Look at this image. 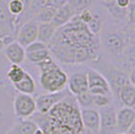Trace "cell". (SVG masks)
<instances>
[{"label":"cell","instance_id":"cell-16","mask_svg":"<svg viewBox=\"0 0 135 134\" xmlns=\"http://www.w3.org/2000/svg\"><path fill=\"white\" fill-rule=\"evenodd\" d=\"M38 128L32 119H17L5 132V134H33Z\"/></svg>","mask_w":135,"mask_h":134},{"label":"cell","instance_id":"cell-40","mask_svg":"<svg viewBox=\"0 0 135 134\" xmlns=\"http://www.w3.org/2000/svg\"><path fill=\"white\" fill-rule=\"evenodd\" d=\"M127 134H135V120L134 122L132 123V125L130 126L129 130L127 131Z\"/></svg>","mask_w":135,"mask_h":134},{"label":"cell","instance_id":"cell-6","mask_svg":"<svg viewBox=\"0 0 135 134\" xmlns=\"http://www.w3.org/2000/svg\"><path fill=\"white\" fill-rule=\"evenodd\" d=\"M12 111L17 119L30 118L36 112L35 99L31 95L17 93L12 100Z\"/></svg>","mask_w":135,"mask_h":134},{"label":"cell","instance_id":"cell-19","mask_svg":"<svg viewBox=\"0 0 135 134\" xmlns=\"http://www.w3.org/2000/svg\"><path fill=\"white\" fill-rule=\"evenodd\" d=\"M117 98L123 107L135 108V86L130 83L123 86L119 91Z\"/></svg>","mask_w":135,"mask_h":134},{"label":"cell","instance_id":"cell-20","mask_svg":"<svg viewBox=\"0 0 135 134\" xmlns=\"http://www.w3.org/2000/svg\"><path fill=\"white\" fill-rule=\"evenodd\" d=\"M57 28L51 22L38 23V32H37V40L44 42L47 45L51 42V39L56 34Z\"/></svg>","mask_w":135,"mask_h":134},{"label":"cell","instance_id":"cell-23","mask_svg":"<svg viewBox=\"0 0 135 134\" xmlns=\"http://www.w3.org/2000/svg\"><path fill=\"white\" fill-rule=\"evenodd\" d=\"M87 27L90 30L91 34H93L96 36H99L102 29L104 27V20H103L101 15L97 12H94L93 18L90 22L87 24Z\"/></svg>","mask_w":135,"mask_h":134},{"label":"cell","instance_id":"cell-14","mask_svg":"<svg viewBox=\"0 0 135 134\" xmlns=\"http://www.w3.org/2000/svg\"><path fill=\"white\" fill-rule=\"evenodd\" d=\"M3 56L6 61L14 65H21L25 61L26 52L25 49L21 45H19L16 40H13L5 45L3 50Z\"/></svg>","mask_w":135,"mask_h":134},{"label":"cell","instance_id":"cell-1","mask_svg":"<svg viewBox=\"0 0 135 134\" xmlns=\"http://www.w3.org/2000/svg\"><path fill=\"white\" fill-rule=\"evenodd\" d=\"M51 45H65L74 47H84L100 55V39L91 34L87 25L81 22L78 16H74L67 24L57 28Z\"/></svg>","mask_w":135,"mask_h":134},{"label":"cell","instance_id":"cell-31","mask_svg":"<svg viewBox=\"0 0 135 134\" xmlns=\"http://www.w3.org/2000/svg\"><path fill=\"white\" fill-rule=\"evenodd\" d=\"M45 49H49V47H47V45L36 39L35 41L31 42L30 45H28L27 46L25 47V52H26V54H28V52H33V51L45 50Z\"/></svg>","mask_w":135,"mask_h":134},{"label":"cell","instance_id":"cell-39","mask_svg":"<svg viewBox=\"0 0 135 134\" xmlns=\"http://www.w3.org/2000/svg\"><path fill=\"white\" fill-rule=\"evenodd\" d=\"M5 42H4V39L2 37H0V52H3V50L5 49Z\"/></svg>","mask_w":135,"mask_h":134},{"label":"cell","instance_id":"cell-10","mask_svg":"<svg viewBox=\"0 0 135 134\" xmlns=\"http://www.w3.org/2000/svg\"><path fill=\"white\" fill-rule=\"evenodd\" d=\"M100 131L99 134H117L116 124V108L114 105L100 108Z\"/></svg>","mask_w":135,"mask_h":134},{"label":"cell","instance_id":"cell-12","mask_svg":"<svg viewBox=\"0 0 135 134\" xmlns=\"http://www.w3.org/2000/svg\"><path fill=\"white\" fill-rule=\"evenodd\" d=\"M81 118L85 131L90 134H99L100 115L95 108H81Z\"/></svg>","mask_w":135,"mask_h":134},{"label":"cell","instance_id":"cell-28","mask_svg":"<svg viewBox=\"0 0 135 134\" xmlns=\"http://www.w3.org/2000/svg\"><path fill=\"white\" fill-rule=\"evenodd\" d=\"M94 1L95 0H69L68 3L72 6L75 15H78L83 10L90 8Z\"/></svg>","mask_w":135,"mask_h":134},{"label":"cell","instance_id":"cell-36","mask_svg":"<svg viewBox=\"0 0 135 134\" xmlns=\"http://www.w3.org/2000/svg\"><path fill=\"white\" fill-rule=\"evenodd\" d=\"M114 3L121 9H127L131 3V0H114Z\"/></svg>","mask_w":135,"mask_h":134},{"label":"cell","instance_id":"cell-34","mask_svg":"<svg viewBox=\"0 0 135 134\" xmlns=\"http://www.w3.org/2000/svg\"><path fill=\"white\" fill-rule=\"evenodd\" d=\"M125 31L129 40V44H135V25H127L125 27Z\"/></svg>","mask_w":135,"mask_h":134},{"label":"cell","instance_id":"cell-11","mask_svg":"<svg viewBox=\"0 0 135 134\" xmlns=\"http://www.w3.org/2000/svg\"><path fill=\"white\" fill-rule=\"evenodd\" d=\"M69 94H70V91L66 88L61 92L45 93V94L38 95L36 98H34L35 104H36V112L41 114H46L56 104L62 101L64 98H66Z\"/></svg>","mask_w":135,"mask_h":134},{"label":"cell","instance_id":"cell-41","mask_svg":"<svg viewBox=\"0 0 135 134\" xmlns=\"http://www.w3.org/2000/svg\"><path fill=\"white\" fill-rule=\"evenodd\" d=\"M33 134H45V132L42 131V129H40V127L36 129L35 131H34V133Z\"/></svg>","mask_w":135,"mask_h":134},{"label":"cell","instance_id":"cell-27","mask_svg":"<svg viewBox=\"0 0 135 134\" xmlns=\"http://www.w3.org/2000/svg\"><path fill=\"white\" fill-rule=\"evenodd\" d=\"M7 6H8V10L10 12V14L15 18V20L17 17H19L22 14L25 9L23 0H9L7 2Z\"/></svg>","mask_w":135,"mask_h":134},{"label":"cell","instance_id":"cell-21","mask_svg":"<svg viewBox=\"0 0 135 134\" xmlns=\"http://www.w3.org/2000/svg\"><path fill=\"white\" fill-rule=\"evenodd\" d=\"M26 71H24L20 65H14V64H10V66L7 69L6 72V79L9 81V83L12 85L16 84L18 82H20L22 78L24 77V74Z\"/></svg>","mask_w":135,"mask_h":134},{"label":"cell","instance_id":"cell-24","mask_svg":"<svg viewBox=\"0 0 135 134\" xmlns=\"http://www.w3.org/2000/svg\"><path fill=\"white\" fill-rule=\"evenodd\" d=\"M50 58H51V51H50L49 49H45V50L26 54L25 60H27L29 63H32L34 65H37V64H40V63L45 61V60H47Z\"/></svg>","mask_w":135,"mask_h":134},{"label":"cell","instance_id":"cell-29","mask_svg":"<svg viewBox=\"0 0 135 134\" xmlns=\"http://www.w3.org/2000/svg\"><path fill=\"white\" fill-rule=\"evenodd\" d=\"M77 104L79 105L80 108H92L93 105V96L89 91L84 92L82 94L75 96Z\"/></svg>","mask_w":135,"mask_h":134},{"label":"cell","instance_id":"cell-26","mask_svg":"<svg viewBox=\"0 0 135 134\" xmlns=\"http://www.w3.org/2000/svg\"><path fill=\"white\" fill-rule=\"evenodd\" d=\"M7 95H6V92L4 90L3 86H0V128H2L4 125H5L6 119L8 116V109L6 108V104H4L6 102L5 99Z\"/></svg>","mask_w":135,"mask_h":134},{"label":"cell","instance_id":"cell-3","mask_svg":"<svg viewBox=\"0 0 135 134\" xmlns=\"http://www.w3.org/2000/svg\"><path fill=\"white\" fill-rule=\"evenodd\" d=\"M100 34V46L103 47L105 52L115 61H123L124 52L127 45H129L125 28L119 29L110 25L108 27H103Z\"/></svg>","mask_w":135,"mask_h":134},{"label":"cell","instance_id":"cell-38","mask_svg":"<svg viewBox=\"0 0 135 134\" xmlns=\"http://www.w3.org/2000/svg\"><path fill=\"white\" fill-rule=\"evenodd\" d=\"M2 52H0V72H7L6 70H3L4 68L6 67V63H8V61H6V59L4 58L3 55H1Z\"/></svg>","mask_w":135,"mask_h":134},{"label":"cell","instance_id":"cell-5","mask_svg":"<svg viewBox=\"0 0 135 134\" xmlns=\"http://www.w3.org/2000/svg\"><path fill=\"white\" fill-rule=\"evenodd\" d=\"M68 75L59 65L40 72V84L45 93H56L67 88Z\"/></svg>","mask_w":135,"mask_h":134},{"label":"cell","instance_id":"cell-8","mask_svg":"<svg viewBox=\"0 0 135 134\" xmlns=\"http://www.w3.org/2000/svg\"><path fill=\"white\" fill-rule=\"evenodd\" d=\"M86 73L88 80V91L92 95H112L107 80L101 73L94 68H88Z\"/></svg>","mask_w":135,"mask_h":134},{"label":"cell","instance_id":"cell-18","mask_svg":"<svg viewBox=\"0 0 135 134\" xmlns=\"http://www.w3.org/2000/svg\"><path fill=\"white\" fill-rule=\"evenodd\" d=\"M12 87L14 88V90H16L18 93H22V94H26V95L32 96L36 92L35 81H34L33 77L27 72H25L24 77L20 82L13 84Z\"/></svg>","mask_w":135,"mask_h":134},{"label":"cell","instance_id":"cell-22","mask_svg":"<svg viewBox=\"0 0 135 134\" xmlns=\"http://www.w3.org/2000/svg\"><path fill=\"white\" fill-rule=\"evenodd\" d=\"M56 12V9L51 6H45L40 10L35 16L32 18L37 23H45V22H51L52 18L55 16Z\"/></svg>","mask_w":135,"mask_h":134},{"label":"cell","instance_id":"cell-32","mask_svg":"<svg viewBox=\"0 0 135 134\" xmlns=\"http://www.w3.org/2000/svg\"><path fill=\"white\" fill-rule=\"evenodd\" d=\"M127 25H135V2H131L127 8V16H126Z\"/></svg>","mask_w":135,"mask_h":134},{"label":"cell","instance_id":"cell-43","mask_svg":"<svg viewBox=\"0 0 135 134\" xmlns=\"http://www.w3.org/2000/svg\"><path fill=\"white\" fill-rule=\"evenodd\" d=\"M117 134H127V133H117Z\"/></svg>","mask_w":135,"mask_h":134},{"label":"cell","instance_id":"cell-15","mask_svg":"<svg viewBox=\"0 0 135 134\" xmlns=\"http://www.w3.org/2000/svg\"><path fill=\"white\" fill-rule=\"evenodd\" d=\"M135 120V108L122 107L116 112L117 133H127Z\"/></svg>","mask_w":135,"mask_h":134},{"label":"cell","instance_id":"cell-2","mask_svg":"<svg viewBox=\"0 0 135 134\" xmlns=\"http://www.w3.org/2000/svg\"><path fill=\"white\" fill-rule=\"evenodd\" d=\"M52 121L68 128L72 134H83L84 126L81 118V108L71 93L46 113Z\"/></svg>","mask_w":135,"mask_h":134},{"label":"cell","instance_id":"cell-37","mask_svg":"<svg viewBox=\"0 0 135 134\" xmlns=\"http://www.w3.org/2000/svg\"><path fill=\"white\" fill-rule=\"evenodd\" d=\"M128 78H129L130 84H132L133 86H135V66L129 71V73H128Z\"/></svg>","mask_w":135,"mask_h":134},{"label":"cell","instance_id":"cell-17","mask_svg":"<svg viewBox=\"0 0 135 134\" xmlns=\"http://www.w3.org/2000/svg\"><path fill=\"white\" fill-rule=\"evenodd\" d=\"M74 16H76V15H75V12H74L72 6L69 3H67L56 9V12L51 20V23H54V25L56 28H60L64 26L65 24H67Z\"/></svg>","mask_w":135,"mask_h":134},{"label":"cell","instance_id":"cell-25","mask_svg":"<svg viewBox=\"0 0 135 134\" xmlns=\"http://www.w3.org/2000/svg\"><path fill=\"white\" fill-rule=\"evenodd\" d=\"M135 66V44H129L124 52L123 68L131 70Z\"/></svg>","mask_w":135,"mask_h":134},{"label":"cell","instance_id":"cell-30","mask_svg":"<svg viewBox=\"0 0 135 134\" xmlns=\"http://www.w3.org/2000/svg\"><path fill=\"white\" fill-rule=\"evenodd\" d=\"M93 96V105L96 108H103L111 105L113 102L112 95H92Z\"/></svg>","mask_w":135,"mask_h":134},{"label":"cell","instance_id":"cell-13","mask_svg":"<svg viewBox=\"0 0 135 134\" xmlns=\"http://www.w3.org/2000/svg\"><path fill=\"white\" fill-rule=\"evenodd\" d=\"M68 90L74 96L88 91V80L86 71H78L68 78Z\"/></svg>","mask_w":135,"mask_h":134},{"label":"cell","instance_id":"cell-9","mask_svg":"<svg viewBox=\"0 0 135 134\" xmlns=\"http://www.w3.org/2000/svg\"><path fill=\"white\" fill-rule=\"evenodd\" d=\"M37 32H38V23L34 19H29L23 22L16 29L15 40L25 49L28 45H30L31 42L37 39Z\"/></svg>","mask_w":135,"mask_h":134},{"label":"cell","instance_id":"cell-42","mask_svg":"<svg viewBox=\"0 0 135 134\" xmlns=\"http://www.w3.org/2000/svg\"><path fill=\"white\" fill-rule=\"evenodd\" d=\"M31 1H32V0H23V3H24V7L26 8V7L28 6V4H29V3L31 2ZM24 10H25V9H24Z\"/></svg>","mask_w":135,"mask_h":134},{"label":"cell","instance_id":"cell-4","mask_svg":"<svg viewBox=\"0 0 135 134\" xmlns=\"http://www.w3.org/2000/svg\"><path fill=\"white\" fill-rule=\"evenodd\" d=\"M94 64L97 67L95 70L101 73L107 80L113 97H118L120 89L125 85L129 84L128 73H126L124 70H119L115 68L111 63L107 61L106 60H103L101 58H99L98 61H96Z\"/></svg>","mask_w":135,"mask_h":134},{"label":"cell","instance_id":"cell-35","mask_svg":"<svg viewBox=\"0 0 135 134\" xmlns=\"http://www.w3.org/2000/svg\"><path fill=\"white\" fill-rule=\"evenodd\" d=\"M69 0H47V6H51V7H54V8H60L64 6L65 4H67Z\"/></svg>","mask_w":135,"mask_h":134},{"label":"cell","instance_id":"cell-33","mask_svg":"<svg viewBox=\"0 0 135 134\" xmlns=\"http://www.w3.org/2000/svg\"><path fill=\"white\" fill-rule=\"evenodd\" d=\"M93 14H94V12L92 11L90 8H88V9H85L81 13H79L77 16H78V18H79V20L81 22H83L84 24L87 25L92 20Z\"/></svg>","mask_w":135,"mask_h":134},{"label":"cell","instance_id":"cell-7","mask_svg":"<svg viewBox=\"0 0 135 134\" xmlns=\"http://www.w3.org/2000/svg\"><path fill=\"white\" fill-rule=\"evenodd\" d=\"M15 18L10 14L6 0H0V37L8 45L15 39Z\"/></svg>","mask_w":135,"mask_h":134}]
</instances>
